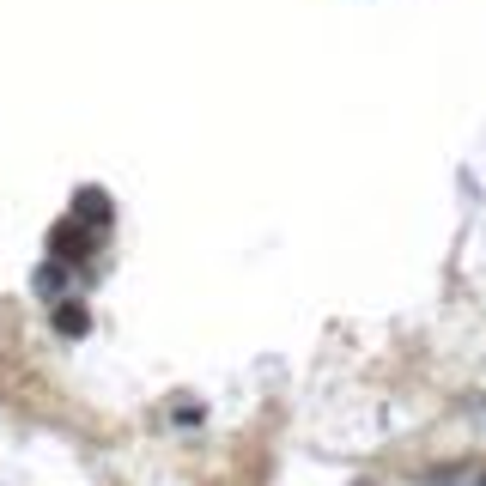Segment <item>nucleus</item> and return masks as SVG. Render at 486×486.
Instances as JSON below:
<instances>
[{"label":"nucleus","mask_w":486,"mask_h":486,"mask_svg":"<svg viewBox=\"0 0 486 486\" xmlns=\"http://www.w3.org/2000/svg\"><path fill=\"white\" fill-rule=\"evenodd\" d=\"M92 238H98L92 225H80V219H61L55 231H49V256H55V262H85V256L98 249Z\"/></svg>","instance_id":"1"},{"label":"nucleus","mask_w":486,"mask_h":486,"mask_svg":"<svg viewBox=\"0 0 486 486\" xmlns=\"http://www.w3.org/2000/svg\"><path fill=\"white\" fill-rule=\"evenodd\" d=\"M73 219L98 231V225L116 219V207H110V195H103V189H80V201H73Z\"/></svg>","instance_id":"2"},{"label":"nucleus","mask_w":486,"mask_h":486,"mask_svg":"<svg viewBox=\"0 0 486 486\" xmlns=\"http://www.w3.org/2000/svg\"><path fill=\"white\" fill-rule=\"evenodd\" d=\"M85 328H92V316H85V304L61 298V304H55V335H85Z\"/></svg>","instance_id":"3"},{"label":"nucleus","mask_w":486,"mask_h":486,"mask_svg":"<svg viewBox=\"0 0 486 486\" xmlns=\"http://www.w3.org/2000/svg\"><path fill=\"white\" fill-rule=\"evenodd\" d=\"M481 486H486V481H481Z\"/></svg>","instance_id":"4"}]
</instances>
